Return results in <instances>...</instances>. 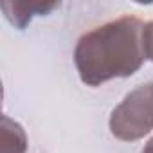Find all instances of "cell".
Returning <instances> with one entry per match:
<instances>
[{
    "instance_id": "277c9868",
    "label": "cell",
    "mask_w": 153,
    "mask_h": 153,
    "mask_svg": "<svg viewBox=\"0 0 153 153\" xmlns=\"http://www.w3.org/2000/svg\"><path fill=\"white\" fill-rule=\"evenodd\" d=\"M27 151V135L24 128L11 117H2L0 126V153H25Z\"/></svg>"
},
{
    "instance_id": "6da1fadb",
    "label": "cell",
    "mask_w": 153,
    "mask_h": 153,
    "mask_svg": "<svg viewBox=\"0 0 153 153\" xmlns=\"http://www.w3.org/2000/svg\"><path fill=\"white\" fill-rule=\"evenodd\" d=\"M144 22L124 15L85 33L74 49V65L79 79L99 87L117 78H130L146 61L142 45Z\"/></svg>"
},
{
    "instance_id": "8992f818",
    "label": "cell",
    "mask_w": 153,
    "mask_h": 153,
    "mask_svg": "<svg viewBox=\"0 0 153 153\" xmlns=\"http://www.w3.org/2000/svg\"><path fill=\"white\" fill-rule=\"evenodd\" d=\"M140 153H153V139H149L148 140V144L142 148V151Z\"/></svg>"
},
{
    "instance_id": "3957f363",
    "label": "cell",
    "mask_w": 153,
    "mask_h": 153,
    "mask_svg": "<svg viewBox=\"0 0 153 153\" xmlns=\"http://www.w3.org/2000/svg\"><path fill=\"white\" fill-rule=\"evenodd\" d=\"M59 4L56 2H4L2 9L6 18L18 29H25V25L33 20V16L49 15Z\"/></svg>"
},
{
    "instance_id": "7a4b0ae2",
    "label": "cell",
    "mask_w": 153,
    "mask_h": 153,
    "mask_svg": "<svg viewBox=\"0 0 153 153\" xmlns=\"http://www.w3.org/2000/svg\"><path fill=\"white\" fill-rule=\"evenodd\" d=\"M153 130V81L131 90L112 112L110 131L121 140H139Z\"/></svg>"
},
{
    "instance_id": "5b68a950",
    "label": "cell",
    "mask_w": 153,
    "mask_h": 153,
    "mask_svg": "<svg viewBox=\"0 0 153 153\" xmlns=\"http://www.w3.org/2000/svg\"><path fill=\"white\" fill-rule=\"evenodd\" d=\"M142 45H144L146 59L153 61V20L144 25V31H142Z\"/></svg>"
}]
</instances>
